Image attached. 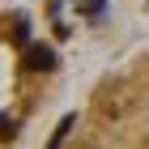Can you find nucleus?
<instances>
[{
	"label": "nucleus",
	"instance_id": "f257e3e1",
	"mask_svg": "<svg viewBox=\"0 0 149 149\" xmlns=\"http://www.w3.org/2000/svg\"><path fill=\"white\" fill-rule=\"evenodd\" d=\"M47 149H149V51L107 68L60 119Z\"/></svg>",
	"mask_w": 149,
	"mask_h": 149
}]
</instances>
